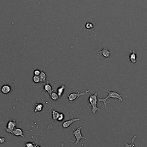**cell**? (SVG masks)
<instances>
[{
  "label": "cell",
  "instance_id": "obj_1",
  "mask_svg": "<svg viewBox=\"0 0 147 147\" xmlns=\"http://www.w3.org/2000/svg\"><path fill=\"white\" fill-rule=\"evenodd\" d=\"M105 91L107 92L108 95L105 98H102L98 99V102H102L104 104V107H106V101L109 98H113V99H117L120 102H122L123 101L122 96L116 91H109L107 90H105Z\"/></svg>",
  "mask_w": 147,
  "mask_h": 147
},
{
  "label": "cell",
  "instance_id": "obj_2",
  "mask_svg": "<svg viewBox=\"0 0 147 147\" xmlns=\"http://www.w3.org/2000/svg\"><path fill=\"white\" fill-rule=\"evenodd\" d=\"M98 94V92H96L94 94L90 96L89 98V102L90 106H91V111L94 115H96V112L100 110V109L97 107Z\"/></svg>",
  "mask_w": 147,
  "mask_h": 147
},
{
  "label": "cell",
  "instance_id": "obj_3",
  "mask_svg": "<svg viewBox=\"0 0 147 147\" xmlns=\"http://www.w3.org/2000/svg\"><path fill=\"white\" fill-rule=\"evenodd\" d=\"M76 126L77 128L76 129H74L73 131L70 133V134H73L74 136H75V138H76V141H75V145L79 144L81 140H86L87 138L86 137H83V136L82 135V133H81V129L83 128V126H82V127H78V125Z\"/></svg>",
  "mask_w": 147,
  "mask_h": 147
},
{
  "label": "cell",
  "instance_id": "obj_4",
  "mask_svg": "<svg viewBox=\"0 0 147 147\" xmlns=\"http://www.w3.org/2000/svg\"><path fill=\"white\" fill-rule=\"evenodd\" d=\"M90 91V90H86L85 91L81 92V93H80V92H78V93H72L70 94H67L68 100L70 102H72L74 101V100H75L76 98L80 97L81 96H86V95Z\"/></svg>",
  "mask_w": 147,
  "mask_h": 147
},
{
  "label": "cell",
  "instance_id": "obj_5",
  "mask_svg": "<svg viewBox=\"0 0 147 147\" xmlns=\"http://www.w3.org/2000/svg\"><path fill=\"white\" fill-rule=\"evenodd\" d=\"M16 121L15 119H9L5 127V130L8 133L13 134V131L16 127Z\"/></svg>",
  "mask_w": 147,
  "mask_h": 147
},
{
  "label": "cell",
  "instance_id": "obj_6",
  "mask_svg": "<svg viewBox=\"0 0 147 147\" xmlns=\"http://www.w3.org/2000/svg\"><path fill=\"white\" fill-rule=\"evenodd\" d=\"M81 120V118H76L74 119H71V120H67V121H64L62 124V127L64 129L68 128L71 125H72L74 122L76 121H79Z\"/></svg>",
  "mask_w": 147,
  "mask_h": 147
},
{
  "label": "cell",
  "instance_id": "obj_7",
  "mask_svg": "<svg viewBox=\"0 0 147 147\" xmlns=\"http://www.w3.org/2000/svg\"><path fill=\"white\" fill-rule=\"evenodd\" d=\"M12 134L16 136H21L23 138L25 137L23 131H22L21 129L19 128H15V129L13 130V134Z\"/></svg>",
  "mask_w": 147,
  "mask_h": 147
},
{
  "label": "cell",
  "instance_id": "obj_8",
  "mask_svg": "<svg viewBox=\"0 0 147 147\" xmlns=\"http://www.w3.org/2000/svg\"><path fill=\"white\" fill-rule=\"evenodd\" d=\"M99 54H101L103 57L106 58H109L110 57V52L106 47H105L101 51H99Z\"/></svg>",
  "mask_w": 147,
  "mask_h": 147
},
{
  "label": "cell",
  "instance_id": "obj_9",
  "mask_svg": "<svg viewBox=\"0 0 147 147\" xmlns=\"http://www.w3.org/2000/svg\"><path fill=\"white\" fill-rule=\"evenodd\" d=\"M11 91V87L9 85H3L1 88V93L4 94H9Z\"/></svg>",
  "mask_w": 147,
  "mask_h": 147
},
{
  "label": "cell",
  "instance_id": "obj_10",
  "mask_svg": "<svg viewBox=\"0 0 147 147\" xmlns=\"http://www.w3.org/2000/svg\"><path fill=\"white\" fill-rule=\"evenodd\" d=\"M44 105L41 103H37L34 105V112L36 113H38L43 110Z\"/></svg>",
  "mask_w": 147,
  "mask_h": 147
},
{
  "label": "cell",
  "instance_id": "obj_11",
  "mask_svg": "<svg viewBox=\"0 0 147 147\" xmlns=\"http://www.w3.org/2000/svg\"><path fill=\"white\" fill-rule=\"evenodd\" d=\"M67 89V86L64 85H61V86L59 87L57 89V94H58L59 98H61V96L63 95L64 90Z\"/></svg>",
  "mask_w": 147,
  "mask_h": 147
},
{
  "label": "cell",
  "instance_id": "obj_12",
  "mask_svg": "<svg viewBox=\"0 0 147 147\" xmlns=\"http://www.w3.org/2000/svg\"><path fill=\"white\" fill-rule=\"evenodd\" d=\"M129 59L132 64H135L137 62V55L135 53V50H133L132 52L129 55Z\"/></svg>",
  "mask_w": 147,
  "mask_h": 147
},
{
  "label": "cell",
  "instance_id": "obj_13",
  "mask_svg": "<svg viewBox=\"0 0 147 147\" xmlns=\"http://www.w3.org/2000/svg\"><path fill=\"white\" fill-rule=\"evenodd\" d=\"M43 88H44V90L45 91H46V92H47L49 94H51L52 92L53 91V89H52V87L51 85H50V83H46L44 85V87H43Z\"/></svg>",
  "mask_w": 147,
  "mask_h": 147
},
{
  "label": "cell",
  "instance_id": "obj_14",
  "mask_svg": "<svg viewBox=\"0 0 147 147\" xmlns=\"http://www.w3.org/2000/svg\"><path fill=\"white\" fill-rule=\"evenodd\" d=\"M39 78H40V82L42 83H44L46 82V79H47V75L44 71H41L40 75H39Z\"/></svg>",
  "mask_w": 147,
  "mask_h": 147
},
{
  "label": "cell",
  "instance_id": "obj_15",
  "mask_svg": "<svg viewBox=\"0 0 147 147\" xmlns=\"http://www.w3.org/2000/svg\"><path fill=\"white\" fill-rule=\"evenodd\" d=\"M59 114V112H58L56 109H53L52 111V120L53 121H57Z\"/></svg>",
  "mask_w": 147,
  "mask_h": 147
},
{
  "label": "cell",
  "instance_id": "obj_16",
  "mask_svg": "<svg viewBox=\"0 0 147 147\" xmlns=\"http://www.w3.org/2000/svg\"><path fill=\"white\" fill-rule=\"evenodd\" d=\"M50 96L52 100H53L54 101H56L58 100L59 98V96L58 94H57V93L54 92V91L52 92L51 94L50 95Z\"/></svg>",
  "mask_w": 147,
  "mask_h": 147
},
{
  "label": "cell",
  "instance_id": "obj_17",
  "mask_svg": "<svg viewBox=\"0 0 147 147\" xmlns=\"http://www.w3.org/2000/svg\"><path fill=\"white\" fill-rule=\"evenodd\" d=\"M136 138H137L136 136H133L132 139L131 144H127V143H126V142H125V143H124V145H125V146L126 147H134V146H135V144H134V140L136 139Z\"/></svg>",
  "mask_w": 147,
  "mask_h": 147
},
{
  "label": "cell",
  "instance_id": "obj_18",
  "mask_svg": "<svg viewBox=\"0 0 147 147\" xmlns=\"http://www.w3.org/2000/svg\"><path fill=\"white\" fill-rule=\"evenodd\" d=\"M25 147H36V146L39 147V145H37V144L34 143V142H26V143L25 144Z\"/></svg>",
  "mask_w": 147,
  "mask_h": 147
},
{
  "label": "cell",
  "instance_id": "obj_19",
  "mask_svg": "<svg viewBox=\"0 0 147 147\" xmlns=\"http://www.w3.org/2000/svg\"><path fill=\"white\" fill-rule=\"evenodd\" d=\"M85 27H86V29H93L94 28V25H93V23L91 22H88L85 24Z\"/></svg>",
  "mask_w": 147,
  "mask_h": 147
},
{
  "label": "cell",
  "instance_id": "obj_20",
  "mask_svg": "<svg viewBox=\"0 0 147 147\" xmlns=\"http://www.w3.org/2000/svg\"><path fill=\"white\" fill-rule=\"evenodd\" d=\"M64 117H65V116H64V114H63V113H59V114L58 118V120H57V121H62L64 119Z\"/></svg>",
  "mask_w": 147,
  "mask_h": 147
},
{
  "label": "cell",
  "instance_id": "obj_21",
  "mask_svg": "<svg viewBox=\"0 0 147 147\" xmlns=\"http://www.w3.org/2000/svg\"><path fill=\"white\" fill-rule=\"evenodd\" d=\"M32 79H33V81L36 83H38L40 82V78H39V76H37V75H35L33 76L32 78Z\"/></svg>",
  "mask_w": 147,
  "mask_h": 147
},
{
  "label": "cell",
  "instance_id": "obj_22",
  "mask_svg": "<svg viewBox=\"0 0 147 147\" xmlns=\"http://www.w3.org/2000/svg\"><path fill=\"white\" fill-rule=\"evenodd\" d=\"M40 72H41V71L39 70H35L33 71V74H34V75H37V76H39Z\"/></svg>",
  "mask_w": 147,
  "mask_h": 147
},
{
  "label": "cell",
  "instance_id": "obj_23",
  "mask_svg": "<svg viewBox=\"0 0 147 147\" xmlns=\"http://www.w3.org/2000/svg\"><path fill=\"white\" fill-rule=\"evenodd\" d=\"M5 138L4 137H0V144H4L5 142Z\"/></svg>",
  "mask_w": 147,
  "mask_h": 147
}]
</instances>
